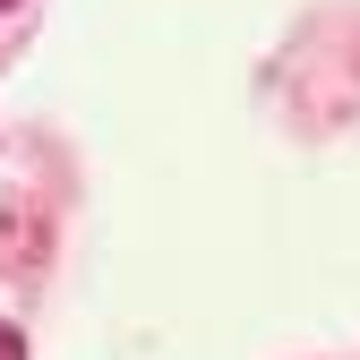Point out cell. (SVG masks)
Segmentation results:
<instances>
[{
    "label": "cell",
    "mask_w": 360,
    "mask_h": 360,
    "mask_svg": "<svg viewBox=\"0 0 360 360\" xmlns=\"http://www.w3.org/2000/svg\"><path fill=\"white\" fill-rule=\"evenodd\" d=\"M0 360H26V335H18L9 318H0Z\"/></svg>",
    "instance_id": "cell-1"
},
{
    "label": "cell",
    "mask_w": 360,
    "mask_h": 360,
    "mask_svg": "<svg viewBox=\"0 0 360 360\" xmlns=\"http://www.w3.org/2000/svg\"><path fill=\"white\" fill-rule=\"evenodd\" d=\"M0 9H18V0H0Z\"/></svg>",
    "instance_id": "cell-2"
}]
</instances>
